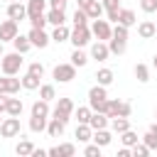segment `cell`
<instances>
[{
  "label": "cell",
  "mask_w": 157,
  "mask_h": 157,
  "mask_svg": "<svg viewBox=\"0 0 157 157\" xmlns=\"http://www.w3.org/2000/svg\"><path fill=\"white\" fill-rule=\"evenodd\" d=\"M20 69H22V54L20 52H10V54L0 56V71L5 76H17Z\"/></svg>",
  "instance_id": "cell-1"
},
{
  "label": "cell",
  "mask_w": 157,
  "mask_h": 157,
  "mask_svg": "<svg viewBox=\"0 0 157 157\" xmlns=\"http://www.w3.org/2000/svg\"><path fill=\"white\" fill-rule=\"evenodd\" d=\"M74 115V101L71 98H56V105L52 110V118L61 120V123H69Z\"/></svg>",
  "instance_id": "cell-2"
},
{
  "label": "cell",
  "mask_w": 157,
  "mask_h": 157,
  "mask_svg": "<svg viewBox=\"0 0 157 157\" xmlns=\"http://www.w3.org/2000/svg\"><path fill=\"white\" fill-rule=\"evenodd\" d=\"M91 34L96 37V39H101V42H108L110 37H113V27H110V22L108 20H103V17H98V20H91Z\"/></svg>",
  "instance_id": "cell-3"
},
{
  "label": "cell",
  "mask_w": 157,
  "mask_h": 157,
  "mask_svg": "<svg viewBox=\"0 0 157 157\" xmlns=\"http://www.w3.org/2000/svg\"><path fill=\"white\" fill-rule=\"evenodd\" d=\"M130 113H132V105L128 103V101H110L108 98V110H105V115L108 118H130Z\"/></svg>",
  "instance_id": "cell-4"
},
{
  "label": "cell",
  "mask_w": 157,
  "mask_h": 157,
  "mask_svg": "<svg viewBox=\"0 0 157 157\" xmlns=\"http://www.w3.org/2000/svg\"><path fill=\"white\" fill-rule=\"evenodd\" d=\"M20 130H22V125H20V118H17V115L2 118V123H0V135H2V137H17Z\"/></svg>",
  "instance_id": "cell-5"
},
{
  "label": "cell",
  "mask_w": 157,
  "mask_h": 157,
  "mask_svg": "<svg viewBox=\"0 0 157 157\" xmlns=\"http://www.w3.org/2000/svg\"><path fill=\"white\" fill-rule=\"evenodd\" d=\"M91 37H93V34H91V27H88V25H86V27H74L71 34H69V42H71L74 47H81V49H83V47L91 42Z\"/></svg>",
  "instance_id": "cell-6"
},
{
  "label": "cell",
  "mask_w": 157,
  "mask_h": 157,
  "mask_svg": "<svg viewBox=\"0 0 157 157\" xmlns=\"http://www.w3.org/2000/svg\"><path fill=\"white\" fill-rule=\"evenodd\" d=\"M54 78L59 81V83H69V81H74L76 78V66L69 61V64H56L54 66Z\"/></svg>",
  "instance_id": "cell-7"
},
{
  "label": "cell",
  "mask_w": 157,
  "mask_h": 157,
  "mask_svg": "<svg viewBox=\"0 0 157 157\" xmlns=\"http://www.w3.org/2000/svg\"><path fill=\"white\" fill-rule=\"evenodd\" d=\"M17 34H20V27H17V22H15V20H10V17H7V20H2V22H0V42H2V44H5V42H12Z\"/></svg>",
  "instance_id": "cell-8"
},
{
  "label": "cell",
  "mask_w": 157,
  "mask_h": 157,
  "mask_svg": "<svg viewBox=\"0 0 157 157\" xmlns=\"http://www.w3.org/2000/svg\"><path fill=\"white\" fill-rule=\"evenodd\" d=\"M27 37H29L32 47H37V49H44V47H49V42H52V37H49L44 29H39V27H32Z\"/></svg>",
  "instance_id": "cell-9"
},
{
  "label": "cell",
  "mask_w": 157,
  "mask_h": 157,
  "mask_svg": "<svg viewBox=\"0 0 157 157\" xmlns=\"http://www.w3.org/2000/svg\"><path fill=\"white\" fill-rule=\"evenodd\" d=\"M91 59H96V61H108V56H110V49H108V42H101V39H96L93 44H91V54H88Z\"/></svg>",
  "instance_id": "cell-10"
},
{
  "label": "cell",
  "mask_w": 157,
  "mask_h": 157,
  "mask_svg": "<svg viewBox=\"0 0 157 157\" xmlns=\"http://www.w3.org/2000/svg\"><path fill=\"white\" fill-rule=\"evenodd\" d=\"M7 17H10V20H15V22H22V20H27V5H22L20 0H15V2H7Z\"/></svg>",
  "instance_id": "cell-11"
},
{
  "label": "cell",
  "mask_w": 157,
  "mask_h": 157,
  "mask_svg": "<svg viewBox=\"0 0 157 157\" xmlns=\"http://www.w3.org/2000/svg\"><path fill=\"white\" fill-rule=\"evenodd\" d=\"M22 88V83H20V78H15V76H5L2 74V78H0V93H7V96H15L17 91Z\"/></svg>",
  "instance_id": "cell-12"
},
{
  "label": "cell",
  "mask_w": 157,
  "mask_h": 157,
  "mask_svg": "<svg viewBox=\"0 0 157 157\" xmlns=\"http://www.w3.org/2000/svg\"><path fill=\"white\" fill-rule=\"evenodd\" d=\"M47 155H52V157H74L76 155V147H74V142H64V145L49 147Z\"/></svg>",
  "instance_id": "cell-13"
},
{
  "label": "cell",
  "mask_w": 157,
  "mask_h": 157,
  "mask_svg": "<svg viewBox=\"0 0 157 157\" xmlns=\"http://www.w3.org/2000/svg\"><path fill=\"white\" fill-rule=\"evenodd\" d=\"M110 140H113V132H110L108 128L93 130V135H91V142H96L98 147H108V145H110Z\"/></svg>",
  "instance_id": "cell-14"
},
{
  "label": "cell",
  "mask_w": 157,
  "mask_h": 157,
  "mask_svg": "<svg viewBox=\"0 0 157 157\" xmlns=\"http://www.w3.org/2000/svg\"><path fill=\"white\" fill-rule=\"evenodd\" d=\"M137 34H140V39H152V37H157L155 22H152V20H142V22L137 25Z\"/></svg>",
  "instance_id": "cell-15"
},
{
  "label": "cell",
  "mask_w": 157,
  "mask_h": 157,
  "mask_svg": "<svg viewBox=\"0 0 157 157\" xmlns=\"http://www.w3.org/2000/svg\"><path fill=\"white\" fill-rule=\"evenodd\" d=\"M22 110H25V103H22V98H15V96H7V105H5V113L7 115H22Z\"/></svg>",
  "instance_id": "cell-16"
},
{
  "label": "cell",
  "mask_w": 157,
  "mask_h": 157,
  "mask_svg": "<svg viewBox=\"0 0 157 157\" xmlns=\"http://www.w3.org/2000/svg\"><path fill=\"white\" fill-rule=\"evenodd\" d=\"M101 2H103V10H105V20L115 22L118 20V10H120V0H101Z\"/></svg>",
  "instance_id": "cell-17"
},
{
  "label": "cell",
  "mask_w": 157,
  "mask_h": 157,
  "mask_svg": "<svg viewBox=\"0 0 157 157\" xmlns=\"http://www.w3.org/2000/svg\"><path fill=\"white\" fill-rule=\"evenodd\" d=\"M118 25H125V27H132L135 22H137V17H135V12L130 10V7H120L118 10V20H115Z\"/></svg>",
  "instance_id": "cell-18"
},
{
  "label": "cell",
  "mask_w": 157,
  "mask_h": 157,
  "mask_svg": "<svg viewBox=\"0 0 157 157\" xmlns=\"http://www.w3.org/2000/svg\"><path fill=\"white\" fill-rule=\"evenodd\" d=\"M64 128H66V123H61L56 118H49L47 120V135L49 137H61L64 135Z\"/></svg>",
  "instance_id": "cell-19"
},
{
  "label": "cell",
  "mask_w": 157,
  "mask_h": 157,
  "mask_svg": "<svg viewBox=\"0 0 157 157\" xmlns=\"http://www.w3.org/2000/svg\"><path fill=\"white\" fill-rule=\"evenodd\" d=\"M44 10H47V0H27V20L44 15Z\"/></svg>",
  "instance_id": "cell-20"
},
{
  "label": "cell",
  "mask_w": 157,
  "mask_h": 157,
  "mask_svg": "<svg viewBox=\"0 0 157 157\" xmlns=\"http://www.w3.org/2000/svg\"><path fill=\"white\" fill-rule=\"evenodd\" d=\"M69 34H71V29L66 27V25H56L54 29H52V42H56V44H61V42H69Z\"/></svg>",
  "instance_id": "cell-21"
},
{
  "label": "cell",
  "mask_w": 157,
  "mask_h": 157,
  "mask_svg": "<svg viewBox=\"0 0 157 157\" xmlns=\"http://www.w3.org/2000/svg\"><path fill=\"white\" fill-rule=\"evenodd\" d=\"M88 125L93 128V130H101V128H108L110 125V118L105 115V113H91V120H88Z\"/></svg>",
  "instance_id": "cell-22"
},
{
  "label": "cell",
  "mask_w": 157,
  "mask_h": 157,
  "mask_svg": "<svg viewBox=\"0 0 157 157\" xmlns=\"http://www.w3.org/2000/svg\"><path fill=\"white\" fill-rule=\"evenodd\" d=\"M47 22L49 25H66V12L64 10H59V7H52L49 12H47Z\"/></svg>",
  "instance_id": "cell-23"
},
{
  "label": "cell",
  "mask_w": 157,
  "mask_h": 157,
  "mask_svg": "<svg viewBox=\"0 0 157 157\" xmlns=\"http://www.w3.org/2000/svg\"><path fill=\"white\" fill-rule=\"evenodd\" d=\"M12 47H15V52L27 54V52L32 49V42H29V37H27V34H17V37L12 39Z\"/></svg>",
  "instance_id": "cell-24"
},
{
  "label": "cell",
  "mask_w": 157,
  "mask_h": 157,
  "mask_svg": "<svg viewBox=\"0 0 157 157\" xmlns=\"http://www.w3.org/2000/svg\"><path fill=\"white\" fill-rule=\"evenodd\" d=\"M88 59H91V56H88V54H86L81 47H74V52H71V64H74L76 69L86 66V64H88Z\"/></svg>",
  "instance_id": "cell-25"
},
{
  "label": "cell",
  "mask_w": 157,
  "mask_h": 157,
  "mask_svg": "<svg viewBox=\"0 0 157 157\" xmlns=\"http://www.w3.org/2000/svg\"><path fill=\"white\" fill-rule=\"evenodd\" d=\"M32 115H42V118H49V115H52L49 101H42V98H37V101L32 103Z\"/></svg>",
  "instance_id": "cell-26"
},
{
  "label": "cell",
  "mask_w": 157,
  "mask_h": 157,
  "mask_svg": "<svg viewBox=\"0 0 157 157\" xmlns=\"http://www.w3.org/2000/svg\"><path fill=\"white\" fill-rule=\"evenodd\" d=\"M108 49H110V54L120 56V54H125L128 42H125V39H118V37H110V39H108Z\"/></svg>",
  "instance_id": "cell-27"
},
{
  "label": "cell",
  "mask_w": 157,
  "mask_h": 157,
  "mask_svg": "<svg viewBox=\"0 0 157 157\" xmlns=\"http://www.w3.org/2000/svg\"><path fill=\"white\" fill-rule=\"evenodd\" d=\"M91 135H93V128L88 123H78L76 125V140L78 142H91Z\"/></svg>",
  "instance_id": "cell-28"
},
{
  "label": "cell",
  "mask_w": 157,
  "mask_h": 157,
  "mask_svg": "<svg viewBox=\"0 0 157 157\" xmlns=\"http://www.w3.org/2000/svg\"><path fill=\"white\" fill-rule=\"evenodd\" d=\"M113 78H115V76H113V71H110L108 66H103V69H98V71H96V81H98L101 86H105V88L113 83Z\"/></svg>",
  "instance_id": "cell-29"
},
{
  "label": "cell",
  "mask_w": 157,
  "mask_h": 157,
  "mask_svg": "<svg viewBox=\"0 0 157 157\" xmlns=\"http://www.w3.org/2000/svg\"><path fill=\"white\" fill-rule=\"evenodd\" d=\"M20 83H22V88H25V91H37V88H39V83H42V78H37V76H32V74L27 71V74L20 78Z\"/></svg>",
  "instance_id": "cell-30"
},
{
  "label": "cell",
  "mask_w": 157,
  "mask_h": 157,
  "mask_svg": "<svg viewBox=\"0 0 157 157\" xmlns=\"http://www.w3.org/2000/svg\"><path fill=\"white\" fill-rule=\"evenodd\" d=\"M103 2L101 0H93L88 7H86V15H88V20H98V17H103Z\"/></svg>",
  "instance_id": "cell-31"
},
{
  "label": "cell",
  "mask_w": 157,
  "mask_h": 157,
  "mask_svg": "<svg viewBox=\"0 0 157 157\" xmlns=\"http://www.w3.org/2000/svg\"><path fill=\"white\" fill-rule=\"evenodd\" d=\"M128 128H130V120H128V118H120V115H118V118H110V130H113L115 135L125 132Z\"/></svg>",
  "instance_id": "cell-32"
},
{
  "label": "cell",
  "mask_w": 157,
  "mask_h": 157,
  "mask_svg": "<svg viewBox=\"0 0 157 157\" xmlns=\"http://www.w3.org/2000/svg\"><path fill=\"white\" fill-rule=\"evenodd\" d=\"M37 91H39V98H42V101H54V98H56V88H54L52 83H39Z\"/></svg>",
  "instance_id": "cell-33"
},
{
  "label": "cell",
  "mask_w": 157,
  "mask_h": 157,
  "mask_svg": "<svg viewBox=\"0 0 157 157\" xmlns=\"http://www.w3.org/2000/svg\"><path fill=\"white\" fill-rule=\"evenodd\" d=\"M91 105H78V108H74V118H76V123H88L91 120Z\"/></svg>",
  "instance_id": "cell-34"
},
{
  "label": "cell",
  "mask_w": 157,
  "mask_h": 157,
  "mask_svg": "<svg viewBox=\"0 0 157 157\" xmlns=\"http://www.w3.org/2000/svg\"><path fill=\"white\" fill-rule=\"evenodd\" d=\"M47 120H49V118L32 115V118H29V130H32V132H44V130H47Z\"/></svg>",
  "instance_id": "cell-35"
},
{
  "label": "cell",
  "mask_w": 157,
  "mask_h": 157,
  "mask_svg": "<svg viewBox=\"0 0 157 157\" xmlns=\"http://www.w3.org/2000/svg\"><path fill=\"white\" fill-rule=\"evenodd\" d=\"M108 98V91H105V86H101V83H96L91 91H88V101H105Z\"/></svg>",
  "instance_id": "cell-36"
},
{
  "label": "cell",
  "mask_w": 157,
  "mask_h": 157,
  "mask_svg": "<svg viewBox=\"0 0 157 157\" xmlns=\"http://www.w3.org/2000/svg\"><path fill=\"white\" fill-rule=\"evenodd\" d=\"M71 22H74V27H86L91 20H88V15H86V10H81V7H76V12H74V17H71Z\"/></svg>",
  "instance_id": "cell-37"
},
{
  "label": "cell",
  "mask_w": 157,
  "mask_h": 157,
  "mask_svg": "<svg viewBox=\"0 0 157 157\" xmlns=\"http://www.w3.org/2000/svg\"><path fill=\"white\" fill-rule=\"evenodd\" d=\"M120 142H123L125 147H132L135 142H140V135H137V132H132V130L128 128L125 132H120Z\"/></svg>",
  "instance_id": "cell-38"
},
{
  "label": "cell",
  "mask_w": 157,
  "mask_h": 157,
  "mask_svg": "<svg viewBox=\"0 0 157 157\" xmlns=\"http://www.w3.org/2000/svg\"><path fill=\"white\" fill-rule=\"evenodd\" d=\"M32 150H34V145H32L29 140H20V142H17V147H15V152H17L20 157H29V155H32Z\"/></svg>",
  "instance_id": "cell-39"
},
{
  "label": "cell",
  "mask_w": 157,
  "mask_h": 157,
  "mask_svg": "<svg viewBox=\"0 0 157 157\" xmlns=\"http://www.w3.org/2000/svg\"><path fill=\"white\" fill-rule=\"evenodd\" d=\"M135 78H137L140 83H147V81H150V69H147L145 64H135Z\"/></svg>",
  "instance_id": "cell-40"
},
{
  "label": "cell",
  "mask_w": 157,
  "mask_h": 157,
  "mask_svg": "<svg viewBox=\"0 0 157 157\" xmlns=\"http://www.w3.org/2000/svg\"><path fill=\"white\" fill-rule=\"evenodd\" d=\"M130 155H132V157H147V155H150V147L140 140V142H135V145L130 147Z\"/></svg>",
  "instance_id": "cell-41"
},
{
  "label": "cell",
  "mask_w": 157,
  "mask_h": 157,
  "mask_svg": "<svg viewBox=\"0 0 157 157\" xmlns=\"http://www.w3.org/2000/svg\"><path fill=\"white\" fill-rule=\"evenodd\" d=\"M113 37L125 39V42H128V37H130V27H125V25H118V22H115V27H113Z\"/></svg>",
  "instance_id": "cell-42"
},
{
  "label": "cell",
  "mask_w": 157,
  "mask_h": 157,
  "mask_svg": "<svg viewBox=\"0 0 157 157\" xmlns=\"http://www.w3.org/2000/svg\"><path fill=\"white\" fill-rule=\"evenodd\" d=\"M27 71H29L32 76H37V78H42V76H44V64H42V61H32V64L27 66Z\"/></svg>",
  "instance_id": "cell-43"
},
{
  "label": "cell",
  "mask_w": 157,
  "mask_h": 157,
  "mask_svg": "<svg viewBox=\"0 0 157 157\" xmlns=\"http://www.w3.org/2000/svg\"><path fill=\"white\" fill-rule=\"evenodd\" d=\"M140 140H142V142L150 147V152H152V150H157V135H155V132H150V130H147V132H145Z\"/></svg>",
  "instance_id": "cell-44"
},
{
  "label": "cell",
  "mask_w": 157,
  "mask_h": 157,
  "mask_svg": "<svg viewBox=\"0 0 157 157\" xmlns=\"http://www.w3.org/2000/svg\"><path fill=\"white\" fill-rule=\"evenodd\" d=\"M101 150H103V147H98L96 142H91V145L83 147V155H86V157H101Z\"/></svg>",
  "instance_id": "cell-45"
},
{
  "label": "cell",
  "mask_w": 157,
  "mask_h": 157,
  "mask_svg": "<svg viewBox=\"0 0 157 157\" xmlns=\"http://www.w3.org/2000/svg\"><path fill=\"white\" fill-rule=\"evenodd\" d=\"M140 7H142V12H157V0H140Z\"/></svg>",
  "instance_id": "cell-46"
},
{
  "label": "cell",
  "mask_w": 157,
  "mask_h": 157,
  "mask_svg": "<svg viewBox=\"0 0 157 157\" xmlns=\"http://www.w3.org/2000/svg\"><path fill=\"white\" fill-rule=\"evenodd\" d=\"M29 25H32V27H39V29H44V25H47V15H37V17H29Z\"/></svg>",
  "instance_id": "cell-47"
},
{
  "label": "cell",
  "mask_w": 157,
  "mask_h": 157,
  "mask_svg": "<svg viewBox=\"0 0 157 157\" xmlns=\"http://www.w3.org/2000/svg\"><path fill=\"white\" fill-rule=\"evenodd\" d=\"M66 2H69V0H49V7H59V10H64Z\"/></svg>",
  "instance_id": "cell-48"
},
{
  "label": "cell",
  "mask_w": 157,
  "mask_h": 157,
  "mask_svg": "<svg viewBox=\"0 0 157 157\" xmlns=\"http://www.w3.org/2000/svg\"><path fill=\"white\" fill-rule=\"evenodd\" d=\"M5 105H7V93H0V113H5Z\"/></svg>",
  "instance_id": "cell-49"
},
{
  "label": "cell",
  "mask_w": 157,
  "mask_h": 157,
  "mask_svg": "<svg viewBox=\"0 0 157 157\" xmlns=\"http://www.w3.org/2000/svg\"><path fill=\"white\" fill-rule=\"evenodd\" d=\"M47 155V150H42V147H34L32 150V157H44Z\"/></svg>",
  "instance_id": "cell-50"
},
{
  "label": "cell",
  "mask_w": 157,
  "mask_h": 157,
  "mask_svg": "<svg viewBox=\"0 0 157 157\" xmlns=\"http://www.w3.org/2000/svg\"><path fill=\"white\" fill-rule=\"evenodd\" d=\"M118 157H130V147H125V145H123V147L118 150Z\"/></svg>",
  "instance_id": "cell-51"
},
{
  "label": "cell",
  "mask_w": 157,
  "mask_h": 157,
  "mask_svg": "<svg viewBox=\"0 0 157 157\" xmlns=\"http://www.w3.org/2000/svg\"><path fill=\"white\" fill-rule=\"evenodd\" d=\"M91 2H93V0H78V7H81V10H86Z\"/></svg>",
  "instance_id": "cell-52"
},
{
  "label": "cell",
  "mask_w": 157,
  "mask_h": 157,
  "mask_svg": "<svg viewBox=\"0 0 157 157\" xmlns=\"http://www.w3.org/2000/svg\"><path fill=\"white\" fill-rule=\"evenodd\" d=\"M147 130H150V132H155V135H157V123H152V125H150V128H147Z\"/></svg>",
  "instance_id": "cell-53"
},
{
  "label": "cell",
  "mask_w": 157,
  "mask_h": 157,
  "mask_svg": "<svg viewBox=\"0 0 157 157\" xmlns=\"http://www.w3.org/2000/svg\"><path fill=\"white\" fill-rule=\"evenodd\" d=\"M152 66H155V69H157V54H155V59H152Z\"/></svg>",
  "instance_id": "cell-54"
},
{
  "label": "cell",
  "mask_w": 157,
  "mask_h": 157,
  "mask_svg": "<svg viewBox=\"0 0 157 157\" xmlns=\"http://www.w3.org/2000/svg\"><path fill=\"white\" fill-rule=\"evenodd\" d=\"M2 54H5V52H2V42H0V56H2Z\"/></svg>",
  "instance_id": "cell-55"
},
{
  "label": "cell",
  "mask_w": 157,
  "mask_h": 157,
  "mask_svg": "<svg viewBox=\"0 0 157 157\" xmlns=\"http://www.w3.org/2000/svg\"><path fill=\"white\" fill-rule=\"evenodd\" d=\"M7 2H15V0H7Z\"/></svg>",
  "instance_id": "cell-56"
},
{
  "label": "cell",
  "mask_w": 157,
  "mask_h": 157,
  "mask_svg": "<svg viewBox=\"0 0 157 157\" xmlns=\"http://www.w3.org/2000/svg\"><path fill=\"white\" fill-rule=\"evenodd\" d=\"M155 118H157V110H155Z\"/></svg>",
  "instance_id": "cell-57"
},
{
  "label": "cell",
  "mask_w": 157,
  "mask_h": 157,
  "mask_svg": "<svg viewBox=\"0 0 157 157\" xmlns=\"http://www.w3.org/2000/svg\"><path fill=\"white\" fill-rule=\"evenodd\" d=\"M0 115H2V113H0ZM0 123H2V118H0Z\"/></svg>",
  "instance_id": "cell-58"
},
{
  "label": "cell",
  "mask_w": 157,
  "mask_h": 157,
  "mask_svg": "<svg viewBox=\"0 0 157 157\" xmlns=\"http://www.w3.org/2000/svg\"><path fill=\"white\" fill-rule=\"evenodd\" d=\"M155 27H157V22H155Z\"/></svg>",
  "instance_id": "cell-59"
}]
</instances>
